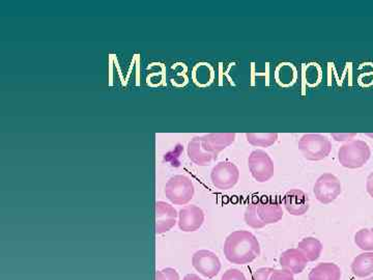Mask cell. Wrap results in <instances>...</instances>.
Returning a JSON list of instances; mask_svg holds the SVG:
<instances>
[{
  "instance_id": "1",
  "label": "cell",
  "mask_w": 373,
  "mask_h": 280,
  "mask_svg": "<svg viewBox=\"0 0 373 280\" xmlns=\"http://www.w3.org/2000/svg\"><path fill=\"white\" fill-rule=\"evenodd\" d=\"M225 258L231 264L247 265L260 256L257 238L248 231H235L225 239L223 247Z\"/></svg>"
},
{
  "instance_id": "2",
  "label": "cell",
  "mask_w": 373,
  "mask_h": 280,
  "mask_svg": "<svg viewBox=\"0 0 373 280\" xmlns=\"http://www.w3.org/2000/svg\"><path fill=\"white\" fill-rule=\"evenodd\" d=\"M372 157V150L363 140L345 142L338 150L339 163L345 168L358 169L363 167Z\"/></svg>"
},
{
  "instance_id": "3",
  "label": "cell",
  "mask_w": 373,
  "mask_h": 280,
  "mask_svg": "<svg viewBox=\"0 0 373 280\" xmlns=\"http://www.w3.org/2000/svg\"><path fill=\"white\" fill-rule=\"evenodd\" d=\"M299 150L308 161H322L332 150V143L328 137L318 133L304 134L299 140Z\"/></svg>"
},
{
  "instance_id": "4",
  "label": "cell",
  "mask_w": 373,
  "mask_h": 280,
  "mask_svg": "<svg viewBox=\"0 0 373 280\" xmlns=\"http://www.w3.org/2000/svg\"><path fill=\"white\" fill-rule=\"evenodd\" d=\"M168 200L176 206L189 204L195 193L193 182L184 175H176L170 177L164 189Z\"/></svg>"
},
{
  "instance_id": "5",
  "label": "cell",
  "mask_w": 373,
  "mask_h": 280,
  "mask_svg": "<svg viewBox=\"0 0 373 280\" xmlns=\"http://www.w3.org/2000/svg\"><path fill=\"white\" fill-rule=\"evenodd\" d=\"M248 167L252 177L258 183H266L274 177V162L264 150H253L248 158Z\"/></svg>"
},
{
  "instance_id": "6",
  "label": "cell",
  "mask_w": 373,
  "mask_h": 280,
  "mask_svg": "<svg viewBox=\"0 0 373 280\" xmlns=\"http://www.w3.org/2000/svg\"><path fill=\"white\" fill-rule=\"evenodd\" d=\"M239 180V170L235 163L222 161L212 167L210 181L217 189L226 191L233 189Z\"/></svg>"
},
{
  "instance_id": "7",
  "label": "cell",
  "mask_w": 373,
  "mask_h": 280,
  "mask_svg": "<svg viewBox=\"0 0 373 280\" xmlns=\"http://www.w3.org/2000/svg\"><path fill=\"white\" fill-rule=\"evenodd\" d=\"M316 200L322 204H332L343 192L340 180L333 173H324L316 180L313 187Z\"/></svg>"
},
{
  "instance_id": "8",
  "label": "cell",
  "mask_w": 373,
  "mask_h": 280,
  "mask_svg": "<svg viewBox=\"0 0 373 280\" xmlns=\"http://www.w3.org/2000/svg\"><path fill=\"white\" fill-rule=\"evenodd\" d=\"M192 266L199 274L206 279H214L221 270V262L218 256L210 250H198L192 256Z\"/></svg>"
},
{
  "instance_id": "9",
  "label": "cell",
  "mask_w": 373,
  "mask_h": 280,
  "mask_svg": "<svg viewBox=\"0 0 373 280\" xmlns=\"http://www.w3.org/2000/svg\"><path fill=\"white\" fill-rule=\"evenodd\" d=\"M155 211V231L157 235L167 233L178 222L176 219L179 218V212L172 204L160 200V202H156Z\"/></svg>"
},
{
  "instance_id": "10",
  "label": "cell",
  "mask_w": 373,
  "mask_h": 280,
  "mask_svg": "<svg viewBox=\"0 0 373 280\" xmlns=\"http://www.w3.org/2000/svg\"><path fill=\"white\" fill-rule=\"evenodd\" d=\"M204 218L206 216L203 210L199 207L194 204L185 207L179 211V227L185 233H193L202 227Z\"/></svg>"
},
{
  "instance_id": "11",
  "label": "cell",
  "mask_w": 373,
  "mask_h": 280,
  "mask_svg": "<svg viewBox=\"0 0 373 280\" xmlns=\"http://www.w3.org/2000/svg\"><path fill=\"white\" fill-rule=\"evenodd\" d=\"M256 212L264 225H275L283 217L282 206L270 198H260L255 202Z\"/></svg>"
},
{
  "instance_id": "12",
  "label": "cell",
  "mask_w": 373,
  "mask_h": 280,
  "mask_svg": "<svg viewBox=\"0 0 373 280\" xmlns=\"http://www.w3.org/2000/svg\"><path fill=\"white\" fill-rule=\"evenodd\" d=\"M283 206L293 216H303L309 210V198L300 189H291L283 198Z\"/></svg>"
},
{
  "instance_id": "13",
  "label": "cell",
  "mask_w": 373,
  "mask_h": 280,
  "mask_svg": "<svg viewBox=\"0 0 373 280\" xmlns=\"http://www.w3.org/2000/svg\"><path fill=\"white\" fill-rule=\"evenodd\" d=\"M308 259L299 248H291L281 254L279 264L281 268L295 274H301L307 267Z\"/></svg>"
},
{
  "instance_id": "14",
  "label": "cell",
  "mask_w": 373,
  "mask_h": 280,
  "mask_svg": "<svg viewBox=\"0 0 373 280\" xmlns=\"http://www.w3.org/2000/svg\"><path fill=\"white\" fill-rule=\"evenodd\" d=\"M187 154L190 160L197 166H208L212 161L216 160V157L206 148L202 137H194L188 142Z\"/></svg>"
},
{
  "instance_id": "15",
  "label": "cell",
  "mask_w": 373,
  "mask_h": 280,
  "mask_svg": "<svg viewBox=\"0 0 373 280\" xmlns=\"http://www.w3.org/2000/svg\"><path fill=\"white\" fill-rule=\"evenodd\" d=\"M206 148L218 158L219 154L235 142V133H210L201 135Z\"/></svg>"
},
{
  "instance_id": "16",
  "label": "cell",
  "mask_w": 373,
  "mask_h": 280,
  "mask_svg": "<svg viewBox=\"0 0 373 280\" xmlns=\"http://www.w3.org/2000/svg\"><path fill=\"white\" fill-rule=\"evenodd\" d=\"M341 269L334 263H320L312 268L308 275L309 280H340Z\"/></svg>"
},
{
  "instance_id": "17",
  "label": "cell",
  "mask_w": 373,
  "mask_h": 280,
  "mask_svg": "<svg viewBox=\"0 0 373 280\" xmlns=\"http://www.w3.org/2000/svg\"><path fill=\"white\" fill-rule=\"evenodd\" d=\"M352 272L358 279H366L373 273V252H363L354 259Z\"/></svg>"
},
{
  "instance_id": "18",
  "label": "cell",
  "mask_w": 373,
  "mask_h": 280,
  "mask_svg": "<svg viewBox=\"0 0 373 280\" xmlns=\"http://www.w3.org/2000/svg\"><path fill=\"white\" fill-rule=\"evenodd\" d=\"M298 248L304 252L309 262H316L320 258L324 247L320 240L313 237H307L299 242Z\"/></svg>"
},
{
  "instance_id": "19",
  "label": "cell",
  "mask_w": 373,
  "mask_h": 280,
  "mask_svg": "<svg viewBox=\"0 0 373 280\" xmlns=\"http://www.w3.org/2000/svg\"><path fill=\"white\" fill-rule=\"evenodd\" d=\"M275 78L281 87H291L297 80V70L291 64H280L275 71Z\"/></svg>"
},
{
  "instance_id": "20",
  "label": "cell",
  "mask_w": 373,
  "mask_h": 280,
  "mask_svg": "<svg viewBox=\"0 0 373 280\" xmlns=\"http://www.w3.org/2000/svg\"><path fill=\"white\" fill-rule=\"evenodd\" d=\"M277 133H246V139L255 148H270L278 140Z\"/></svg>"
},
{
  "instance_id": "21",
  "label": "cell",
  "mask_w": 373,
  "mask_h": 280,
  "mask_svg": "<svg viewBox=\"0 0 373 280\" xmlns=\"http://www.w3.org/2000/svg\"><path fill=\"white\" fill-rule=\"evenodd\" d=\"M355 243L363 252H373V229L358 231L355 235Z\"/></svg>"
},
{
  "instance_id": "22",
  "label": "cell",
  "mask_w": 373,
  "mask_h": 280,
  "mask_svg": "<svg viewBox=\"0 0 373 280\" xmlns=\"http://www.w3.org/2000/svg\"><path fill=\"white\" fill-rule=\"evenodd\" d=\"M244 220H245L246 225L251 227V229H260L266 227L258 217L257 212H256L255 202L248 204L245 214H244Z\"/></svg>"
},
{
  "instance_id": "23",
  "label": "cell",
  "mask_w": 373,
  "mask_h": 280,
  "mask_svg": "<svg viewBox=\"0 0 373 280\" xmlns=\"http://www.w3.org/2000/svg\"><path fill=\"white\" fill-rule=\"evenodd\" d=\"M305 78L306 83L309 87H316V85H320L322 78V71L320 67L314 62L308 64L307 69H306Z\"/></svg>"
},
{
  "instance_id": "24",
  "label": "cell",
  "mask_w": 373,
  "mask_h": 280,
  "mask_svg": "<svg viewBox=\"0 0 373 280\" xmlns=\"http://www.w3.org/2000/svg\"><path fill=\"white\" fill-rule=\"evenodd\" d=\"M156 280H180V275L176 269L164 268L163 270L156 271Z\"/></svg>"
},
{
  "instance_id": "25",
  "label": "cell",
  "mask_w": 373,
  "mask_h": 280,
  "mask_svg": "<svg viewBox=\"0 0 373 280\" xmlns=\"http://www.w3.org/2000/svg\"><path fill=\"white\" fill-rule=\"evenodd\" d=\"M275 269L264 267V268L257 269L252 274V280H270L271 275L274 272Z\"/></svg>"
},
{
  "instance_id": "26",
  "label": "cell",
  "mask_w": 373,
  "mask_h": 280,
  "mask_svg": "<svg viewBox=\"0 0 373 280\" xmlns=\"http://www.w3.org/2000/svg\"><path fill=\"white\" fill-rule=\"evenodd\" d=\"M221 280H247V279L239 269H228L225 271Z\"/></svg>"
},
{
  "instance_id": "27",
  "label": "cell",
  "mask_w": 373,
  "mask_h": 280,
  "mask_svg": "<svg viewBox=\"0 0 373 280\" xmlns=\"http://www.w3.org/2000/svg\"><path fill=\"white\" fill-rule=\"evenodd\" d=\"M270 280H295L293 274L289 271L284 270V269H275L274 272L271 275Z\"/></svg>"
},
{
  "instance_id": "28",
  "label": "cell",
  "mask_w": 373,
  "mask_h": 280,
  "mask_svg": "<svg viewBox=\"0 0 373 280\" xmlns=\"http://www.w3.org/2000/svg\"><path fill=\"white\" fill-rule=\"evenodd\" d=\"M357 137V133H332V137L336 141L349 142Z\"/></svg>"
},
{
  "instance_id": "29",
  "label": "cell",
  "mask_w": 373,
  "mask_h": 280,
  "mask_svg": "<svg viewBox=\"0 0 373 280\" xmlns=\"http://www.w3.org/2000/svg\"><path fill=\"white\" fill-rule=\"evenodd\" d=\"M366 190H367L370 198H373V173L368 175L367 181H366Z\"/></svg>"
},
{
  "instance_id": "30",
  "label": "cell",
  "mask_w": 373,
  "mask_h": 280,
  "mask_svg": "<svg viewBox=\"0 0 373 280\" xmlns=\"http://www.w3.org/2000/svg\"><path fill=\"white\" fill-rule=\"evenodd\" d=\"M183 280H202L198 275L196 274H187Z\"/></svg>"
},
{
  "instance_id": "31",
  "label": "cell",
  "mask_w": 373,
  "mask_h": 280,
  "mask_svg": "<svg viewBox=\"0 0 373 280\" xmlns=\"http://www.w3.org/2000/svg\"><path fill=\"white\" fill-rule=\"evenodd\" d=\"M366 137H372L373 139V133H366Z\"/></svg>"
},
{
  "instance_id": "32",
  "label": "cell",
  "mask_w": 373,
  "mask_h": 280,
  "mask_svg": "<svg viewBox=\"0 0 373 280\" xmlns=\"http://www.w3.org/2000/svg\"><path fill=\"white\" fill-rule=\"evenodd\" d=\"M365 280H373V277H368V279H366Z\"/></svg>"
}]
</instances>
